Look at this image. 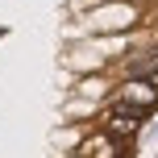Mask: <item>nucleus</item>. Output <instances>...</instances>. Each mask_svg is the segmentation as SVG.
Listing matches in <instances>:
<instances>
[{"mask_svg":"<svg viewBox=\"0 0 158 158\" xmlns=\"http://www.w3.org/2000/svg\"><path fill=\"white\" fill-rule=\"evenodd\" d=\"M142 71H146V75H150V83L158 87V54H154V58H150V63H146V67H142Z\"/></svg>","mask_w":158,"mask_h":158,"instance_id":"4","label":"nucleus"},{"mask_svg":"<svg viewBox=\"0 0 158 158\" xmlns=\"http://www.w3.org/2000/svg\"><path fill=\"white\" fill-rule=\"evenodd\" d=\"M87 154H92V158H112V154H117V137H108V133L92 137V142H87Z\"/></svg>","mask_w":158,"mask_h":158,"instance_id":"3","label":"nucleus"},{"mask_svg":"<svg viewBox=\"0 0 158 158\" xmlns=\"http://www.w3.org/2000/svg\"><path fill=\"white\" fill-rule=\"evenodd\" d=\"M121 104L125 108H137V112H150L158 104V87L150 79H125L121 83Z\"/></svg>","mask_w":158,"mask_h":158,"instance_id":"2","label":"nucleus"},{"mask_svg":"<svg viewBox=\"0 0 158 158\" xmlns=\"http://www.w3.org/2000/svg\"><path fill=\"white\" fill-rule=\"evenodd\" d=\"M146 112L137 108H125V104H112V108H104V133L108 137H133L137 129H142Z\"/></svg>","mask_w":158,"mask_h":158,"instance_id":"1","label":"nucleus"}]
</instances>
